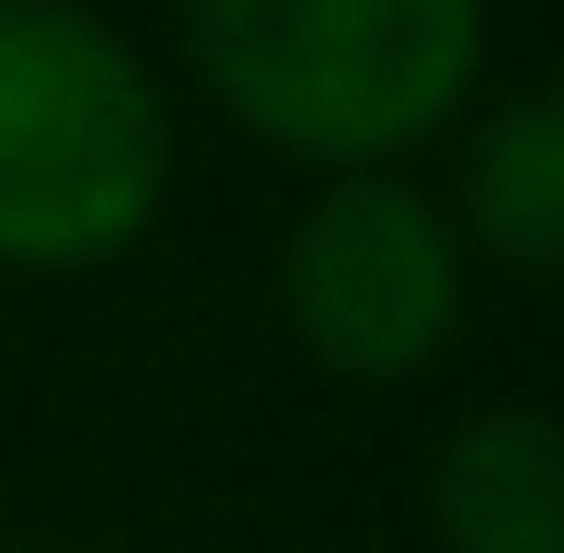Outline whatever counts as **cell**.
<instances>
[{"label":"cell","instance_id":"1","mask_svg":"<svg viewBox=\"0 0 564 553\" xmlns=\"http://www.w3.org/2000/svg\"><path fill=\"white\" fill-rule=\"evenodd\" d=\"M196 93L312 173L438 139L484 82V0H173Z\"/></svg>","mask_w":564,"mask_h":553},{"label":"cell","instance_id":"2","mask_svg":"<svg viewBox=\"0 0 564 553\" xmlns=\"http://www.w3.org/2000/svg\"><path fill=\"white\" fill-rule=\"evenodd\" d=\"M173 93L82 0H0V265L82 276L162 219Z\"/></svg>","mask_w":564,"mask_h":553},{"label":"cell","instance_id":"3","mask_svg":"<svg viewBox=\"0 0 564 553\" xmlns=\"http://www.w3.org/2000/svg\"><path fill=\"white\" fill-rule=\"evenodd\" d=\"M460 219L426 185H403L392 162L369 173H323L312 208L276 242V312L312 346V369L335 381H415L438 369V346L460 335Z\"/></svg>","mask_w":564,"mask_h":553},{"label":"cell","instance_id":"4","mask_svg":"<svg viewBox=\"0 0 564 553\" xmlns=\"http://www.w3.org/2000/svg\"><path fill=\"white\" fill-rule=\"evenodd\" d=\"M438 553H564V426L542 404L460 415L426 462Z\"/></svg>","mask_w":564,"mask_h":553},{"label":"cell","instance_id":"5","mask_svg":"<svg viewBox=\"0 0 564 553\" xmlns=\"http://www.w3.org/2000/svg\"><path fill=\"white\" fill-rule=\"evenodd\" d=\"M460 254L507 265V276H542L564 265V93L530 82L507 93L496 116L473 128V150H460Z\"/></svg>","mask_w":564,"mask_h":553},{"label":"cell","instance_id":"6","mask_svg":"<svg viewBox=\"0 0 564 553\" xmlns=\"http://www.w3.org/2000/svg\"><path fill=\"white\" fill-rule=\"evenodd\" d=\"M0 553H82V542H0Z\"/></svg>","mask_w":564,"mask_h":553}]
</instances>
